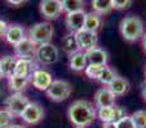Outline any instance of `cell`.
<instances>
[{
	"mask_svg": "<svg viewBox=\"0 0 146 128\" xmlns=\"http://www.w3.org/2000/svg\"><path fill=\"white\" fill-rule=\"evenodd\" d=\"M68 118L76 127L85 128L94 123L96 119V108L88 100H76L68 108Z\"/></svg>",
	"mask_w": 146,
	"mask_h": 128,
	"instance_id": "obj_1",
	"label": "cell"
},
{
	"mask_svg": "<svg viewBox=\"0 0 146 128\" xmlns=\"http://www.w3.org/2000/svg\"><path fill=\"white\" fill-rule=\"evenodd\" d=\"M122 37L128 42H135L144 36V22L137 15H127L121 21L119 25Z\"/></svg>",
	"mask_w": 146,
	"mask_h": 128,
	"instance_id": "obj_2",
	"label": "cell"
},
{
	"mask_svg": "<svg viewBox=\"0 0 146 128\" xmlns=\"http://www.w3.org/2000/svg\"><path fill=\"white\" fill-rule=\"evenodd\" d=\"M53 35H54V27L51 26L50 22H38L28 30L27 37L35 45L38 46V45H44V44H49L51 41V38H53Z\"/></svg>",
	"mask_w": 146,
	"mask_h": 128,
	"instance_id": "obj_3",
	"label": "cell"
},
{
	"mask_svg": "<svg viewBox=\"0 0 146 128\" xmlns=\"http://www.w3.org/2000/svg\"><path fill=\"white\" fill-rule=\"evenodd\" d=\"M72 94V85L66 80H54L46 91V96L54 103H62L67 100Z\"/></svg>",
	"mask_w": 146,
	"mask_h": 128,
	"instance_id": "obj_4",
	"label": "cell"
},
{
	"mask_svg": "<svg viewBox=\"0 0 146 128\" xmlns=\"http://www.w3.org/2000/svg\"><path fill=\"white\" fill-rule=\"evenodd\" d=\"M35 59L38 64L42 65H51L56 63L59 59V50L55 45L51 42L38 45L35 53Z\"/></svg>",
	"mask_w": 146,
	"mask_h": 128,
	"instance_id": "obj_5",
	"label": "cell"
},
{
	"mask_svg": "<svg viewBox=\"0 0 146 128\" xmlns=\"http://www.w3.org/2000/svg\"><path fill=\"white\" fill-rule=\"evenodd\" d=\"M30 99L23 92L12 94L9 97L5 100V109L13 114L14 117H21L27 105L30 104Z\"/></svg>",
	"mask_w": 146,
	"mask_h": 128,
	"instance_id": "obj_6",
	"label": "cell"
},
{
	"mask_svg": "<svg viewBox=\"0 0 146 128\" xmlns=\"http://www.w3.org/2000/svg\"><path fill=\"white\" fill-rule=\"evenodd\" d=\"M45 117V110L44 108L40 105L38 103H35V101H31L27 105V108L23 110L21 118L23 119V122H26L27 124H38Z\"/></svg>",
	"mask_w": 146,
	"mask_h": 128,
	"instance_id": "obj_7",
	"label": "cell"
},
{
	"mask_svg": "<svg viewBox=\"0 0 146 128\" xmlns=\"http://www.w3.org/2000/svg\"><path fill=\"white\" fill-rule=\"evenodd\" d=\"M40 12L48 21H55L62 14V0H42L40 3Z\"/></svg>",
	"mask_w": 146,
	"mask_h": 128,
	"instance_id": "obj_8",
	"label": "cell"
},
{
	"mask_svg": "<svg viewBox=\"0 0 146 128\" xmlns=\"http://www.w3.org/2000/svg\"><path fill=\"white\" fill-rule=\"evenodd\" d=\"M53 74H51L49 70L46 69H40L38 68L35 73L31 77V85L33 86L35 88L40 91H48V88L51 86L53 83Z\"/></svg>",
	"mask_w": 146,
	"mask_h": 128,
	"instance_id": "obj_9",
	"label": "cell"
},
{
	"mask_svg": "<svg viewBox=\"0 0 146 128\" xmlns=\"http://www.w3.org/2000/svg\"><path fill=\"white\" fill-rule=\"evenodd\" d=\"M74 35H76V40H77V45L80 51L86 53L90 49L98 46V33L82 30L80 32L74 33Z\"/></svg>",
	"mask_w": 146,
	"mask_h": 128,
	"instance_id": "obj_10",
	"label": "cell"
},
{
	"mask_svg": "<svg viewBox=\"0 0 146 128\" xmlns=\"http://www.w3.org/2000/svg\"><path fill=\"white\" fill-rule=\"evenodd\" d=\"M38 69L37 62L33 58H22L17 59V65H15V72L14 74L19 76L23 78H30L32 77V74Z\"/></svg>",
	"mask_w": 146,
	"mask_h": 128,
	"instance_id": "obj_11",
	"label": "cell"
},
{
	"mask_svg": "<svg viewBox=\"0 0 146 128\" xmlns=\"http://www.w3.org/2000/svg\"><path fill=\"white\" fill-rule=\"evenodd\" d=\"M117 96L109 90L108 87H101L94 95L96 108H106V106H114L115 105Z\"/></svg>",
	"mask_w": 146,
	"mask_h": 128,
	"instance_id": "obj_12",
	"label": "cell"
},
{
	"mask_svg": "<svg viewBox=\"0 0 146 128\" xmlns=\"http://www.w3.org/2000/svg\"><path fill=\"white\" fill-rule=\"evenodd\" d=\"M37 45L32 42L28 37L23 38L19 44L14 46V56L17 59H22V58H35V53Z\"/></svg>",
	"mask_w": 146,
	"mask_h": 128,
	"instance_id": "obj_13",
	"label": "cell"
},
{
	"mask_svg": "<svg viewBox=\"0 0 146 128\" xmlns=\"http://www.w3.org/2000/svg\"><path fill=\"white\" fill-rule=\"evenodd\" d=\"M85 18H86L85 10L67 14L66 15V26L69 30V32L77 33V32H80V31H82L83 26H85Z\"/></svg>",
	"mask_w": 146,
	"mask_h": 128,
	"instance_id": "obj_14",
	"label": "cell"
},
{
	"mask_svg": "<svg viewBox=\"0 0 146 128\" xmlns=\"http://www.w3.org/2000/svg\"><path fill=\"white\" fill-rule=\"evenodd\" d=\"M26 30L22 25H18V23H14V25H9L8 26L7 33H5L4 38L8 44L15 46L17 44H19L23 38H26Z\"/></svg>",
	"mask_w": 146,
	"mask_h": 128,
	"instance_id": "obj_15",
	"label": "cell"
},
{
	"mask_svg": "<svg viewBox=\"0 0 146 128\" xmlns=\"http://www.w3.org/2000/svg\"><path fill=\"white\" fill-rule=\"evenodd\" d=\"M86 58H87L88 64H98V65H106L108 63V53L104 49L95 46V48L90 49L88 51H86Z\"/></svg>",
	"mask_w": 146,
	"mask_h": 128,
	"instance_id": "obj_16",
	"label": "cell"
},
{
	"mask_svg": "<svg viewBox=\"0 0 146 128\" xmlns=\"http://www.w3.org/2000/svg\"><path fill=\"white\" fill-rule=\"evenodd\" d=\"M88 65L86 54L83 51H77V53L69 55V68L74 72H82Z\"/></svg>",
	"mask_w": 146,
	"mask_h": 128,
	"instance_id": "obj_17",
	"label": "cell"
},
{
	"mask_svg": "<svg viewBox=\"0 0 146 128\" xmlns=\"http://www.w3.org/2000/svg\"><path fill=\"white\" fill-rule=\"evenodd\" d=\"M101 25H103V21H101V15H99L98 13H95V12L86 13L85 26H83V30L90 31V32L98 33V31L101 28Z\"/></svg>",
	"mask_w": 146,
	"mask_h": 128,
	"instance_id": "obj_18",
	"label": "cell"
},
{
	"mask_svg": "<svg viewBox=\"0 0 146 128\" xmlns=\"http://www.w3.org/2000/svg\"><path fill=\"white\" fill-rule=\"evenodd\" d=\"M15 65H17V58L14 55H5L0 58V69L4 77L9 78L10 76L14 74Z\"/></svg>",
	"mask_w": 146,
	"mask_h": 128,
	"instance_id": "obj_19",
	"label": "cell"
},
{
	"mask_svg": "<svg viewBox=\"0 0 146 128\" xmlns=\"http://www.w3.org/2000/svg\"><path fill=\"white\" fill-rule=\"evenodd\" d=\"M31 83L30 78H23L19 77L17 74H13L8 78V85H9V88L12 91H14V94L17 92H23V91L27 88V86Z\"/></svg>",
	"mask_w": 146,
	"mask_h": 128,
	"instance_id": "obj_20",
	"label": "cell"
},
{
	"mask_svg": "<svg viewBox=\"0 0 146 128\" xmlns=\"http://www.w3.org/2000/svg\"><path fill=\"white\" fill-rule=\"evenodd\" d=\"M108 88L115 96H122V95H124V94L128 92V90H129V82L124 77H121V76H118V77L114 80V82L111 83L110 86H108Z\"/></svg>",
	"mask_w": 146,
	"mask_h": 128,
	"instance_id": "obj_21",
	"label": "cell"
},
{
	"mask_svg": "<svg viewBox=\"0 0 146 128\" xmlns=\"http://www.w3.org/2000/svg\"><path fill=\"white\" fill-rule=\"evenodd\" d=\"M92 9L95 13H98L99 15H105L109 14L113 8V0H92L91 3Z\"/></svg>",
	"mask_w": 146,
	"mask_h": 128,
	"instance_id": "obj_22",
	"label": "cell"
},
{
	"mask_svg": "<svg viewBox=\"0 0 146 128\" xmlns=\"http://www.w3.org/2000/svg\"><path fill=\"white\" fill-rule=\"evenodd\" d=\"M62 45H63V50L66 51L67 54H69V55H72V54H74V53H77V51H80L74 33H71V32H69L68 35L64 36L63 40H62Z\"/></svg>",
	"mask_w": 146,
	"mask_h": 128,
	"instance_id": "obj_23",
	"label": "cell"
},
{
	"mask_svg": "<svg viewBox=\"0 0 146 128\" xmlns=\"http://www.w3.org/2000/svg\"><path fill=\"white\" fill-rule=\"evenodd\" d=\"M62 10L66 12L67 14L85 10V1H82V0H63L62 1Z\"/></svg>",
	"mask_w": 146,
	"mask_h": 128,
	"instance_id": "obj_24",
	"label": "cell"
},
{
	"mask_svg": "<svg viewBox=\"0 0 146 128\" xmlns=\"http://www.w3.org/2000/svg\"><path fill=\"white\" fill-rule=\"evenodd\" d=\"M98 118L104 124H114V108L113 106H106V108H99L96 110Z\"/></svg>",
	"mask_w": 146,
	"mask_h": 128,
	"instance_id": "obj_25",
	"label": "cell"
},
{
	"mask_svg": "<svg viewBox=\"0 0 146 128\" xmlns=\"http://www.w3.org/2000/svg\"><path fill=\"white\" fill-rule=\"evenodd\" d=\"M117 77H118V74H117L115 70L111 69V68H109V67H105L103 69V72L100 73V76H99L98 81L101 83V85L110 86Z\"/></svg>",
	"mask_w": 146,
	"mask_h": 128,
	"instance_id": "obj_26",
	"label": "cell"
},
{
	"mask_svg": "<svg viewBox=\"0 0 146 128\" xmlns=\"http://www.w3.org/2000/svg\"><path fill=\"white\" fill-rule=\"evenodd\" d=\"M106 65H98V64H88L85 69V74L87 76L90 80H98L100 73Z\"/></svg>",
	"mask_w": 146,
	"mask_h": 128,
	"instance_id": "obj_27",
	"label": "cell"
},
{
	"mask_svg": "<svg viewBox=\"0 0 146 128\" xmlns=\"http://www.w3.org/2000/svg\"><path fill=\"white\" fill-rule=\"evenodd\" d=\"M131 117L136 128H146V110H137Z\"/></svg>",
	"mask_w": 146,
	"mask_h": 128,
	"instance_id": "obj_28",
	"label": "cell"
},
{
	"mask_svg": "<svg viewBox=\"0 0 146 128\" xmlns=\"http://www.w3.org/2000/svg\"><path fill=\"white\" fill-rule=\"evenodd\" d=\"M14 119L10 111H8L7 109H0V128H8L12 126V121Z\"/></svg>",
	"mask_w": 146,
	"mask_h": 128,
	"instance_id": "obj_29",
	"label": "cell"
},
{
	"mask_svg": "<svg viewBox=\"0 0 146 128\" xmlns=\"http://www.w3.org/2000/svg\"><path fill=\"white\" fill-rule=\"evenodd\" d=\"M114 126H115V128H136V126H135V123H133V119L129 115L124 117L123 119L117 122Z\"/></svg>",
	"mask_w": 146,
	"mask_h": 128,
	"instance_id": "obj_30",
	"label": "cell"
},
{
	"mask_svg": "<svg viewBox=\"0 0 146 128\" xmlns=\"http://www.w3.org/2000/svg\"><path fill=\"white\" fill-rule=\"evenodd\" d=\"M132 5V0H113V8L118 10L128 9Z\"/></svg>",
	"mask_w": 146,
	"mask_h": 128,
	"instance_id": "obj_31",
	"label": "cell"
},
{
	"mask_svg": "<svg viewBox=\"0 0 146 128\" xmlns=\"http://www.w3.org/2000/svg\"><path fill=\"white\" fill-rule=\"evenodd\" d=\"M8 23L5 21L0 19V37H4L5 33H7V30H8Z\"/></svg>",
	"mask_w": 146,
	"mask_h": 128,
	"instance_id": "obj_32",
	"label": "cell"
},
{
	"mask_svg": "<svg viewBox=\"0 0 146 128\" xmlns=\"http://www.w3.org/2000/svg\"><path fill=\"white\" fill-rule=\"evenodd\" d=\"M7 3L10 7H21V5L26 4V1H22V0H18V1H15V0H8Z\"/></svg>",
	"mask_w": 146,
	"mask_h": 128,
	"instance_id": "obj_33",
	"label": "cell"
},
{
	"mask_svg": "<svg viewBox=\"0 0 146 128\" xmlns=\"http://www.w3.org/2000/svg\"><path fill=\"white\" fill-rule=\"evenodd\" d=\"M141 90H142V97H144L145 101H146V81H145V82H142Z\"/></svg>",
	"mask_w": 146,
	"mask_h": 128,
	"instance_id": "obj_34",
	"label": "cell"
},
{
	"mask_svg": "<svg viewBox=\"0 0 146 128\" xmlns=\"http://www.w3.org/2000/svg\"><path fill=\"white\" fill-rule=\"evenodd\" d=\"M142 48H144V50L146 51V33H144V36H142Z\"/></svg>",
	"mask_w": 146,
	"mask_h": 128,
	"instance_id": "obj_35",
	"label": "cell"
},
{
	"mask_svg": "<svg viewBox=\"0 0 146 128\" xmlns=\"http://www.w3.org/2000/svg\"><path fill=\"white\" fill-rule=\"evenodd\" d=\"M8 128H27V127L22 126V124H12V126H9Z\"/></svg>",
	"mask_w": 146,
	"mask_h": 128,
	"instance_id": "obj_36",
	"label": "cell"
},
{
	"mask_svg": "<svg viewBox=\"0 0 146 128\" xmlns=\"http://www.w3.org/2000/svg\"><path fill=\"white\" fill-rule=\"evenodd\" d=\"M103 128H115V126L114 124H104Z\"/></svg>",
	"mask_w": 146,
	"mask_h": 128,
	"instance_id": "obj_37",
	"label": "cell"
},
{
	"mask_svg": "<svg viewBox=\"0 0 146 128\" xmlns=\"http://www.w3.org/2000/svg\"><path fill=\"white\" fill-rule=\"evenodd\" d=\"M3 78H4V76H3V73H1V69H0V81H1Z\"/></svg>",
	"mask_w": 146,
	"mask_h": 128,
	"instance_id": "obj_38",
	"label": "cell"
},
{
	"mask_svg": "<svg viewBox=\"0 0 146 128\" xmlns=\"http://www.w3.org/2000/svg\"><path fill=\"white\" fill-rule=\"evenodd\" d=\"M145 77H146V69H145Z\"/></svg>",
	"mask_w": 146,
	"mask_h": 128,
	"instance_id": "obj_39",
	"label": "cell"
},
{
	"mask_svg": "<svg viewBox=\"0 0 146 128\" xmlns=\"http://www.w3.org/2000/svg\"><path fill=\"white\" fill-rule=\"evenodd\" d=\"M76 128H78V127H76Z\"/></svg>",
	"mask_w": 146,
	"mask_h": 128,
	"instance_id": "obj_40",
	"label": "cell"
}]
</instances>
